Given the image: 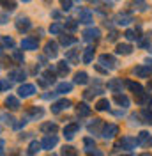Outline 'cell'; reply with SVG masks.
I'll use <instances>...</instances> for the list:
<instances>
[{
	"mask_svg": "<svg viewBox=\"0 0 152 156\" xmlns=\"http://www.w3.org/2000/svg\"><path fill=\"white\" fill-rule=\"evenodd\" d=\"M95 108H97L99 112H105V110H110V101H108L106 98H103V99H99V101L95 103Z\"/></svg>",
	"mask_w": 152,
	"mask_h": 156,
	"instance_id": "37",
	"label": "cell"
},
{
	"mask_svg": "<svg viewBox=\"0 0 152 156\" xmlns=\"http://www.w3.org/2000/svg\"><path fill=\"white\" fill-rule=\"evenodd\" d=\"M62 30H64V25H62V23H53V25L50 27V32L55 34V36H57V34H62Z\"/></svg>",
	"mask_w": 152,
	"mask_h": 156,
	"instance_id": "43",
	"label": "cell"
},
{
	"mask_svg": "<svg viewBox=\"0 0 152 156\" xmlns=\"http://www.w3.org/2000/svg\"><path fill=\"white\" fill-rule=\"evenodd\" d=\"M101 92H103L101 89H88V90H85V92H83V98H85V99H92L94 96L101 94Z\"/></svg>",
	"mask_w": 152,
	"mask_h": 156,
	"instance_id": "39",
	"label": "cell"
},
{
	"mask_svg": "<svg viewBox=\"0 0 152 156\" xmlns=\"http://www.w3.org/2000/svg\"><path fill=\"white\" fill-rule=\"evenodd\" d=\"M126 87L129 89L131 92H134V96H140V94L143 92V87L140 85V83L133 82V80H127V82H126Z\"/></svg>",
	"mask_w": 152,
	"mask_h": 156,
	"instance_id": "21",
	"label": "cell"
},
{
	"mask_svg": "<svg viewBox=\"0 0 152 156\" xmlns=\"http://www.w3.org/2000/svg\"><path fill=\"white\" fill-rule=\"evenodd\" d=\"M60 156H78V149L73 146H64L60 151Z\"/></svg>",
	"mask_w": 152,
	"mask_h": 156,
	"instance_id": "32",
	"label": "cell"
},
{
	"mask_svg": "<svg viewBox=\"0 0 152 156\" xmlns=\"http://www.w3.org/2000/svg\"><path fill=\"white\" fill-rule=\"evenodd\" d=\"M78 51H80V50H69V51L66 53V60L67 62H71V64H78V62H80Z\"/></svg>",
	"mask_w": 152,
	"mask_h": 156,
	"instance_id": "28",
	"label": "cell"
},
{
	"mask_svg": "<svg viewBox=\"0 0 152 156\" xmlns=\"http://www.w3.org/2000/svg\"><path fill=\"white\" fill-rule=\"evenodd\" d=\"M115 51H117L119 55H131V53H133V46L127 44V43H120V44H117Z\"/></svg>",
	"mask_w": 152,
	"mask_h": 156,
	"instance_id": "20",
	"label": "cell"
},
{
	"mask_svg": "<svg viewBox=\"0 0 152 156\" xmlns=\"http://www.w3.org/2000/svg\"><path fill=\"white\" fill-rule=\"evenodd\" d=\"M83 146H85V151L87 153H94L95 151V142H94V138H83Z\"/></svg>",
	"mask_w": 152,
	"mask_h": 156,
	"instance_id": "35",
	"label": "cell"
},
{
	"mask_svg": "<svg viewBox=\"0 0 152 156\" xmlns=\"http://www.w3.org/2000/svg\"><path fill=\"white\" fill-rule=\"evenodd\" d=\"M58 41H60V44H62V46H71V44H74V43H76V37H74V36H60Z\"/></svg>",
	"mask_w": 152,
	"mask_h": 156,
	"instance_id": "34",
	"label": "cell"
},
{
	"mask_svg": "<svg viewBox=\"0 0 152 156\" xmlns=\"http://www.w3.org/2000/svg\"><path fill=\"white\" fill-rule=\"evenodd\" d=\"M140 156H152L150 153H143V154H140Z\"/></svg>",
	"mask_w": 152,
	"mask_h": 156,
	"instance_id": "56",
	"label": "cell"
},
{
	"mask_svg": "<svg viewBox=\"0 0 152 156\" xmlns=\"http://www.w3.org/2000/svg\"><path fill=\"white\" fill-rule=\"evenodd\" d=\"M138 119H140V115H136V114H133V115H131V124H138V122H140Z\"/></svg>",
	"mask_w": 152,
	"mask_h": 156,
	"instance_id": "52",
	"label": "cell"
},
{
	"mask_svg": "<svg viewBox=\"0 0 152 156\" xmlns=\"http://www.w3.org/2000/svg\"><path fill=\"white\" fill-rule=\"evenodd\" d=\"M92 58H94V48H85L83 50V57H81L83 64H90Z\"/></svg>",
	"mask_w": 152,
	"mask_h": 156,
	"instance_id": "33",
	"label": "cell"
},
{
	"mask_svg": "<svg viewBox=\"0 0 152 156\" xmlns=\"http://www.w3.org/2000/svg\"><path fill=\"white\" fill-rule=\"evenodd\" d=\"M69 107H71V101L69 99H60V101L51 105V114H60L62 110H67Z\"/></svg>",
	"mask_w": 152,
	"mask_h": 156,
	"instance_id": "16",
	"label": "cell"
},
{
	"mask_svg": "<svg viewBox=\"0 0 152 156\" xmlns=\"http://www.w3.org/2000/svg\"><path fill=\"white\" fill-rule=\"evenodd\" d=\"M138 32H140V29H136V30H126V34H124V36H126V39H127V41H133V39H136L138 37V36H136V34H138Z\"/></svg>",
	"mask_w": 152,
	"mask_h": 156,
	"instance_id": "44",
	"label": "cell"
},
{
	"mask_svg": "<svg viewBox=\"0 0 152 156\" xmlns=\"http://www.w3.org/2000/svg\"><path fill=\"white\" fill-rule=\"evenodd\" d=\"M41 149H43L41 142H37V140H32V142H30V146H29V151H27V153H29V154L32 156V154H36L37 151H41Z\"/></svg>",
	"mask_w": 152,
	"mask_h": 156,
	"instance_id": "36",
	"label": "cell"
},
{
	"mask_svg": "<svg viewBox=\"0 0 152 156\" xmlns=\"http://www.w3.org/2000/svg\"><path fill=\"white\" fill-rule=\"evenodd\" d=\"M4 147H5V142L0 138V154H4Z\"/></svg>",
	"mask_w": 152,
	"mask_h": 156,
	"instance_id": "53",
	"label": "cell"
},
{
	"mask_svg": "<svg viewBox=\"0 0 152 156\" xmlns=\"http://www.w3.org/2000/svg\"><path fill=\"white\" fill-rule=\"evenodd\" d=\"M113 21L117 25H129V23L133 21V16H131L129 12H119V14H115Z\"/></svg>",
	"mask_w": 152,
	"mask_h": 156,
	"instance_id": "18",
	"label": "cell"
},
{
	"mask_svg": "<svg viewBox=\"0 0 152 156\" xmlns=\"http://www.w3.org/2000/svg\"><path fill=\"white\" fill-rule=\"evenodd\" d=\"M90 156H103V153H101V151H97V149H95L94 153H90Z\"/></svg>",
	"mask_w": 152,
	"mask_h": 156,
	"instance_id": "54",
	"label": "cell"
},
{
	"mask_svg": "<svg viewBox=\"0 0 152 156\" xmlns=\"http://www.w3.org/2000/svg\"><path fill=\"white\" fill-rule=\"evenodd\" d=\"M76 2H80V0H76Z\"/></svg>",
	"mask_w": 152,
	"mask_h": 156,
	"instance_id": "61",
	"label": "cell"
},
{
	"mask_svg": "<svg viewBox=\"0 0 152 156\" xmlns=\"http://www.w3.org/2000/svg\"><path fill=\"white\" fill-rule=\"evenodd\" d=\"M74 83H78V85H85V83H88V75H87L85 71H78L74 75Z\"/></svg>",
	"mask_w": 152,
	"mask_h": 156,
	"instance_id": "27",
	"label": "cell"
},
{
	"mask_svg": "<svg viewBox=\"0 0 152 156\" xmlns=\"http://www.w3.org/2000/svg\"><path fill=\"white\" fill-rule=\"evenodd\" d=\"M51 16H53V18H60V12H58V11H51Z\"/></svg>",
	"mask_w": 152,
	"mask_h": 156,
	"instance_id": "55",
	"label": "cell"
},
{
	"mask_svg": "<svg viewBox=\"0 0 152 156\" xmlns=\"http://www.w3.org/2000/svg\"><path fill=\"white\" fill-rule=\"evenodd\" d=\"M39 46V39L34 36H29L21 41V50H37Z\"/></svg>",
	"mask_w": 152,
	"mask_h": 156,
	"instance_id": "7",
	"label": "cell"
},
{
	"mask_svg": "<svg viewBox=\"0 0 152 156\" xmlns=\"http://www.w3.org/2000/svg\"><path fill=\"white\" fill-rule=\"evenodd\" d=\"M99 64H101V66H105V68L110 71V69L117 68V64H119V62H117V58H115L113 55H110V53H103V55H99Z\"/></svg>",
	"mask_w": 152,
	"mask_h": 156,
	"instance_id": "2",
	"label": "cell"
},
{
	"mask_svg": "<svg viewBox=\"0 0 152 156\" xmlns=\"http://www.w3.org/2000/svg\"><path fill=\"white\" fill-rule=\"evenodd\" d=\"M142 117L145 119L143 122H147V124H152V112H149V110H143V112H142Z\"/></svg>",
	"mask_w": 152,
	"mask_h": 156,
	"instance_id": "45",
	"label": "cell"
},
{
	"mask_svg": "<svg viewBox=\"0 0 152 156\" xmlns=\"http://www.w3.org/2000/svg\"><path fill=\"white\" fill-rule=\"evenodd\" d=\"M37 83L41 87H48V85H51V83H55V73L51 71V68L46 69L41 76L37 78Z\"/></svg>",
	"mask_w": 152,
	"mask_h": 156,
	"instance_id": "1",
	"label": "cell"
},
{
	"mask_svg": "<svg viewBox=\"0 0 152 156\" xmlns=\"http://www.w3.org/2000/svg\"><path fill=\"white\" fill-rule=\"evenodd\" d=\"M136 103L138 105H149V103H152V98L149 92H142L140 96H136Z\"/></svg>",
	"mask_w": 152,
	"mask_h": 156,
	"instance_id": "31",
	"label": "cell"
},
{
	"mask_svg": "<svg viewBox=\"0 0 152 156\" xmlns=\"http://www.w3.org/2000/svg\"><path fill=\"white\" fill-rule=\"evenodd\" d=\"M18 94L21 98H30L36 94V85H32V83H23L21 87L18 89Z\"/></svg>",
	"mask_w": 152,
	"mask_h": 156,
	"instance_id": "14",
	"label": "cell"
},
{
	"mask_svg": "<svg viewBox=\"0 0 152 156\" xmlns=\"http://www.w3.org/2000/svg\"><path fill=\"white\" fill-rule=\"evenodd\" d=\"M117 36H119V34H117V30H112V32H110V36H108V41H115Z\"/></svg>",
	"mask_w": 152,
	"mask_h": 156,
	"instance_id": "51",
	"label": "cell"
},
{
	"mask_svg": "<svg viewBox=\"0 0 152 156\" xmlns=\"http://www.w3.org/2000/svg\"><path fill=\"white\" fill-rule=\"evenodd\" d=\"M57 144H58V136L57 135H46L43 140H41V146H43L44 151H51Z\"/></svg>",
	"mask_w": 152,
	"mask_h": 156,
	"instance_id": "5",
	"label": "cell"
},
{
	"mask_svg": "<svg viewBox=\"0 0 152 156\" xmlns=\"http://www.w3.org/2000/svg\"><path fill=\"white\" fill-rule=\"evenodd\" d=\"M9 89H11L9 80H0V90H9Z\"/></svg>",
	"mask_w": 152,
	"mask_h": 156,
	"instance_id": "48",
	"label": "cell"
},
{
	"mask_svg": "<svg viewBox=\"0 0 152 156\" xmlns=\"http://www.w3.org/2000/svg\"><path fill=\"white\" fill-rule=\"evenodd\" d=\"M5 107L9 108V110H19V99L16 96H7L5 98Z\"/></svg>",
	"mask_w": 152,
	"mask_h": 156,
	"instance_id": "22",
	"label": "cell"
},
{
	"mask_svg": "<svg viewBox=\"0 0 152 156\" xmlns=\"http://www.w3.org/2000/svg\"><path fill=\"white\" fill-rule=\"evenodd\" d=\"M88 131L90 133H94V135H101L103 131H101V128H105V124H103V121L101 119H94V121H90L88 122Z\"/></svg>",
	"mask_w": 152,
	"mask_h": 156,
	"instance_id": "17",
	"label": "cell"
},
{
	"mask_svg": "<svg viewBox=\"0 0 152 156\" xmlns=\"http://www.w3.org/2000/svg\"><path fill=\"white\" fill-rule=\"evenodd\" d=\"M120 156H134V154H131V153H129V154H120Z\"/></svg>",
	"mask_w": 152,
	"mask_h": 156,
	"instance_id": "57",
	"label": "cell"
},
{
	"mask_svg": "<svg viewBox=\"0 0 152 156\" xmlns=\"http://www.w3.org/2000/svg\"><path fill=\"white\" fill-rule=\"evenodd\" d=\"M44 53H46V57L55 58L58 55V44L55 41H48L46 44H44Z\"/></svg>",
	"mask_w": 152,
	"mask_h": 156,
	"instance_id": "9",
	"label": "cell"
},
{
	"mask_svg": "<svg viewBox=\"0 0 152 156\" xmlns=\"http://www.w3.org/2000/svg\"><path fill=\"white\" fill-rule=\"evenodd\" d=\"M88 2H95V0H88Z\"/></svg>",
	"mask_w": 152,
	"mask_h": 156,
	"instance_id": "60",
	"label": "cell"
},
{
	"mask_svg": "<svg viewBox=\"0 0 152 156\" xmlns=\"http://www.w3.org/2000/svg\"><path fill=\"white\" fill-rule=\"evenodd\" d=\"M2 7L5 11H14L16 9V0H0Z\"/></svg>",
	"mask_w": 152,
	"mask_h": 156,
	"instance_id": "38",
	"label": "cell"
},
{
	"mask_svg": "<svg viewBox=\"0 0 152 156\" xmlns=\"http://www.w3.org/2000/svg\"><path fill=\"white\" fill-rule=\"evenodd\" d=\"M78 131H80V124L78 122H71V124L64 126V136H66L67 140H73Z\"/></svg>",
	"mask_w": 152,
	"mask_h": 156,
	"instance_id": "8",
	"label": "cell"
},
{
	"mask_svg": "<svg viewBox=\"0 0 152 156\" xmlns=\"http://www.w3.org/2000/svg\"><path fill=\"white\" fill-rule=\"evenodd\" d=\"M30 27H32V23L27 16H18L16 18V29L19 32H27V30H30Z\"/></svg>",
	"mask_w": 152,
	"mask_h": 156,
	"instance_id": "15",
	"label": "cell"
},
{
	"mask_svg": "<svg viewBox=\"0 0 152 156\" xmlns=\"http://www.w3.org/2000/svg\"><path fill=\"white\" fill-rule=\"evenodd\" d=\"M80 23H85V25L92 23V12L88 9H80Z\"/></svg>",
	"mask_w": 152,
	"mask_h": 156,
	"instance_id": "24",
	"label": "cell"
},
{
	"mask_svg": "<svg viewBox=\"0 0 152 156\" xmlns=\"http://www.w3.org/2000/svg\"><path fill=\"white\" fill-rule=\"evenodd\" d=\"M134 7H138L140 11H145V9H147V7H145V2H143V0H136V2H134Z\"/></svg>",
	"mask_w": 152,
	"mask_h": 156,
	"instance_id": "50",
	"label": "cell"
},
{
	"mask_svg": "<svg viewBox=\"0 0 152 156\" xmlns=\"http://www.w3.org/2000/svg\"><path fill=\"white\" fill-rule=\"evenodd\" d=\"M12 58H14L18 64H23V60H25V57H23V51H21V50H12Z\"/></svg>",
	"mask_w": 152,
	"mask_h": 156,
	"instance_id": "42",
	"label": "cell"
},
{
	"mask_svg": "<svg viewBox=\"0 0 152 156\" xmlns=\"http://www.w3.org/2000/svg\"><path fill=\"white\" fill-rule=\"evenodd\" d=\"M133 75L138 78H149L152 75V66H136L133 69Z\"/></svg>",
	"mask_w": 152,
	"mask_h": 156,
	"instance_id": "13",
	"label": "cell"
},
{
	"mask_svg": "<svg viewBox=\"0 0 152 156\" xmlns=\"http://www.w3.org/2000/svg\"><path fill=\"white\" fill-rule=\"evenodd\" d=\"M115 103L120 105L122 108H127L129 107V98L126 96V94H115Z\"/></svg>",
	"mask_w": 152,
	"mask_h": 156,
	"instance_id": "30",
	"label": "cell"
},
{
	"mask_svg": "<svg viewBox=\"0 0 152 156\" xmlns=\"http://www.w3.org/2000/svg\"><path fill=\"white\" fill-rule=\"evenodd\" d=\"M0 43H2L4 46H7V48H12V46H14V39L9 37V36H0Z\"/></svg>",
	"mask_w": 152,
	"mask_h": 156,
	"instance_id": "41",
	"label": "cell"
},
{
	"mask_svg": "<svg viewBox=\"0 0 152 156\" xmlns=\"http://www.w3.org/2000/svg\"><path fill=\"white\" fill-rule=\"evenodd\" d=\"M101 37V30L95 29V27H90V29L83 30V39L85 41H97Z\"/></svg>",
	"mask_w": 152,
	"mask_h": 156,
	"instance_id": "12",
	"label": "cell"
},
{
	"mask_svg": "<svg viewBox=\"0 0 152 156\" xmlns=\"http://www.w3.org/2000/svg\"><path fill=\"white\" fill-rule=\"evenodd\" d=\"M7 78H11L12 82H23L27 78V73L21 68H16V69H11L9 73H7Z\"/></svg>",
	"mask_w": 152,
	"mask_h": 156,
	"instance_id": "11",
	"label": "cell"
},
{
	"mask_svg": "<svg viewBox=\"0 0 152 156\" xmlns=\"http://www.w3.org/2000/svg\"><path fill=\"white\" fill-rule=\"evenodd\" d=\"M21 2H30V0H21Z\"/></svg>",
	"mask_w": 152,
	"mask_h": 156,
	"instance_id": "59",
	"label": "cell"
},
{
	"mask_svg": "<svg viewBox=\"0 0 152 156\" xmlns=\"http://www.w3.org/2000/svg\"><path fill=\"white\" fill-rule=\"evenodd\" d=\"M69 71H71V69H69L67 60H60V62L57 64V73L60 75V76H67V75H69Z\"/></svg>",
	"mask_w": 152,
	"mask_h": 156,
	"instance_id": "25",
	"label": "cell"
},
{
	"mask_svg": "<svg viewBox=\"0 0 152 156\" xmlns=\"http://www.w3.org/2000/svg\"><path fill=\"white\" fill-rule=\"evenodd\" d=\"M138 146V142H136V138L133 136H124L122 140H119L117 144H115V149H134V147Z\"/></svg>",
	"mask_w": 152,
	"mask_h": 156,
	"instance_id": "4",
	"label": "cell"
},
{
	"mask_svg": "<svg viewBox=\"0 0 152 156\" xmlns=\"http://www.w3.org/2000/svg\"><path fill=\"white\" fill-rule=\"evenodd\" d=\"M58 126L55 122H44V124H41V131L43 133H48V135H53V133H57Z\"/></svg>",
	"mask_w": 152,
	"mask_h": 156,
	"instance_id": "23",
	"label": "cell"
},
{
	"mask_svg": "<svg viewBox=\"0 0 152 156\" xmlns=\"http://www.w3.org/2000/svg\"><path fill=\"white\" fill-rule=\"evenodd\" d=\"M64 29L71 30V32H74V30L78 29V21H76V20H73V18L66 20V25H64Z\"/></svg>",
	"mask_w": 152,
	"mask_h": 156,
	"instance_id": "40",
	"label": "cell"
},
{
	"mask_svg": "<svg viewBox=\"0 0 152 156\" xmlns=\"http://www.w3.org/2000/svg\"><path fill=\"white\" fill-rule=\"evenodd\" d=\"M108 89L112 90V92H115V94H120L124 89V83L120 78H112L110 82H108Z\"/></svg>",
	"mask_w": 152,
	"mask_h": 156,
	"instance_id": "19",
	"label": "cell"
},
{
	"mask_svg": "<svg viewBox=\"0 0 152 156\" xmlns=\"http://www.w3.org/2000/svg\"><path fill=\"white\" fill-rule=\"evenodd\" d=\"M101 135H103V138H106V140H112V138H115V135H119V126H117V124H105Z\"/></svg>",
	"mask_w": 152,
	"mask_h": 156,
	"instance_id": "6",
	"label": "cell"
},
{
	"mask_svg": "<svg viewBox=\"0 0 152 156\" xmlns=\"http://www.w3.org/2000/svg\"><path fill=\"white\" fill-rule=\"evenodd\" d=\"M2 53H4V51H2V48H0V57H2Z\"/></svg>",
	"mask_w": 152,
	"mask_h": 156,
	"instance_id": "58",
	"label": "cell"
},
{
	"mask_svg": "<svg viewBox=\"0 0 152 156\" xmlns=\"http://www.w3.org/2000/svg\"><path fill=\"white\" fill-rule=\"evenodd\" d=\"M94 69L97 71V73H103V75H108V69L105 68V66H101V64H95Z\"/></svg>",
	"mask_w": 152,
	"mask_h": 156,
	"instance_id": "49",
	"label": "cell"
},
{
	"mask_svg": "<svg viewBox=\"0 0 152 156\" xmlns=\"http://www.w3.org/2000/svg\"><path fill=\"white\" fill-rule=\"evenodd\" d=\"M44 115V110L41 107H30L27 112H25V119L27 121H37L41 117Z\"/></svg>",
	"mask_w": 152,
	"mask_h": 156,
	"instance_id": "3",
	"label": "cell"
},
{
	"mask_svg": "<svg viewBox=\"0 0 152 156\" xmlns=\"http://www.w3.org/2000/svg\"><path fill=\"white\" fill-rule=\"evenodd\" d=\"M60 5H62L64 11H69L73 7V0H60Z\"/></svg>",
	"mask_w": 152,
	"mask_h": 156,
	"instance_id": "47",
	"label": "cell"
},
{
	"mask_svg": "<svg viewBox=\"0 0 152 156\" xmlns=\"http://www.w3.org/2000/svg\"><path fill=\"white\" fill-rule=\"evenodd\" d=\"M149 41H150V34H145L140 41H138V46H142V48H145L147 44H149Z\"/></svg>",
	"mask_w": 152,
	"mask_h": 156,
	"instance_id": "46",
	"label": "cell"
},
{
	"mask_svg": "<svg viewBox=\"0 0 152 156\" xmlns=\"http://www.w3.org/2000/svg\"><path fill=\"white\" fill-rule=\"evenodd\" d=\"M71 90H73V83H67V82L58 83L57 89H55V92H57V94H67V92H71Z\"/></svg>",
	"mask_w": 152,
	"mask_h": 156,
	"instance_id": "29",
	"label": "cell"
},
{
	"mask_svg": "<svg viewBox=\"0 0 152 156\" xmlns=\"http://www.w3.org/2000/svg\"><path fill=\"white\" fill-rule=\"evenodd\" d=\"M136 142H138V146L142 147H149L152 146V136L149 131H140L138 133V136H136Z\"/></svg>",
	"mask_w": 152,
	"mask_h": 156,
	"instance_id": "10",
	"label": "cell"
},
{
	"mask_svg": "<svg viewBox=\"0 0 152 156\" xmlns=\"http://www.w3.org/2000/svg\"><path fill=\"white\" fill-rule=\"evenodd\" d=\"M76 114H78V117L90 115V107H88L87 103H78V107H76Z\"/></svg>",
	"mask_w": 152,
	"mask_h": 156,
	"instance_id": "26",
	"label": "cell"
}]
</instances>
